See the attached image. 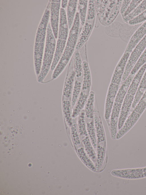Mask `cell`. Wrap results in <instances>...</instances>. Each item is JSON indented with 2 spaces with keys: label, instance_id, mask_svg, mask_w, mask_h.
Masks as SVG:
<instances>
[{
  "label": "cell",
  "instance_id": "8992f818",
  "mask_svg": "<svg viewBox=\"0 0 146 195\" xmlns=\"http://www.w3.org/2000/svg\"><path fill=\"white\" fill-rule=\"evenodd\" d=\"M119 85L110 83L108 90L105 106L104 117L106 120L110 117L115 100Z\"/></svg>",
  "mask_w": 146,
  "mask_h": 195
},
{
  "label": "cell",
  "instance_id": "ffe728a7",
  "mask_svg": "<svg viewBox=\"0 0 146 195\" xmlns=\"http://www.w3.org/2000/svg\"><path fill=\"white\" fill-rule=\"evenodd\" d=\"M92 28V24L86 22L79 36L75 50H78L85 44Z\"/></svg>",
  "mask_w": 146,
  "mask_h": 195
},
{
  "label": "cell",
  "instance_id": "3957f363",
  "mask_svg": "<svg viewBox=\"0 0 146 195\" xmlns=\"http://www.w3.org/2000/svg\"><path fill=\"white\" fill-rule=\"evenodd\" d=\"M146 48V35L131 53L123 73L121 83L130 75L131 71Z\"/></svg>",
  "mask_w": 146,
  "mask_h": 195
},
{
  "label": "cell",
  "instance_id": "bcb514c9",
  "mask_svg": "<svg viewBox=\"0 0 146 195\" xmlns=\"http://www.w3.org/2000/svg\"><path fill=\"white\" fill-rule=\"evenodd\" d=\"M131 1V0H123L120 10V12L121 16L127 10Z\"/></svg>",
  "mask_w": 146,
  "mask_h": 195
},
{
  "label": "cell",
  "instance_id": "c3c4849f",
  "mask_svg": "<svg viewBox=\"0 0 146 195\" xmlns=\"http://www.w3.org/2000/svg\"><path fill=\"white\" fill-rule=\"evenodd\" d=\"M143 172L144 177H146V167L143 168Z\"/></svg>",
  "mask_w": 146,
  "mask_h": 195
},
{
  "label": "cell",
  "instance_id": "60d3db41",
  "mask_svg": "<svg viewBox=\"0 0 146 195\" xmlns=\"http://www.w3.org/2000/svg\"><path fill=\"white\" fill-rule=\"evenodd\" d=\"M146 108V90L133 110L141 115Z\"/></svg>",
  "mask_w": 146,
  "mask_h": 195
},
{
  "label": "cell",
  "instance_id": "ba28073f",
  "mask_svg": "<svg viewBox=\"0 0 146 195\" xmlns=\"http://www.w3.org/2000/svg\"><path fill=\"white\" fill-rule=\"evenodd\" d=\"M51 1L48 3L44 14L42 16L36 33L35 42L44 43L46 32L47 31L48 21L49 20Z\"/></svg>",
  "mask_w": 146,
  "mask_h": 195
},
{
  "label": "cell",
  "instance_id": "d6a6232c",
  "mask_svg": "<svg viewBox=\"0 0 146 195\" xmlns=\"http://www.w3.org/2000/svg\"><path fill=\"white\" fill-rule=\"evenodd\" d=\"M86 130L88 137L94 148L97 146V141L94 123L93 119L87 122Z\"/></svg>",
  "mask_w": 146,
  "mask_h": 195
},
{
  "label": "cell",
  "instance_id": "4316f807",
  "mask_svg": "<svg viewBox=\"0 0 146 195\" xmlns=\"http://www.w3.org/2000/svg\"><path fill=\"white\" fill-rule=\"evenodd\" d=\"M106 144H97V154L95 167L96 170H98L101 168L103 162L106 151Z\"/></svg>",
  "mask_w": 146,
  "mask_h": 195
},
{
  "label": "cell",
  "instance_id": "7bdbcfd3",
  "mask_svg": "<svg viewBox=\"0 0 146 195\" xmlns=\"http://www.w3.org/2000/svg\"><path fill=\"white\" fill-rule=\"evenodd\" d=\"M117 1V0H109L106 8L104 17L101 23L102 25H105L106 22L114 7Z\"/></svg>",
  "mask_w": 146,
  "mask_h": 195
},
{
  "label": "cell",
  "instance_id": "d590c367",
  "mask_svg": "<svg viewBox=\"0 0 146 195\" xmlns=\"http://www.w3.org/2000/svg\"><path fill=\"white\" fill-rule=\"evenodd\" d=\"M84 110L83 109L79 115L77 122V128L80 136H88L85 119Z\"/></svg>",
  "mask_w": 146,
  "mask_h": 195
},
{
  "label": "cell",
  "instance_id": "7402d4cb",
  "mask_svg": "<svg viewBox=\"0 0 146 195\" xmlns=\"http://www.w3.org/2000/svg\"><path fill=\"white\" fill-rule=\"evenodd\" d=\"M73 55L75 79L82 81L83 75L82 61L79 51L75 50Z\"/></svg>",
  "mask_w": 146,
  "mask_h": 195
},
{
  "label": "cell",
  "instance_id": "7dc6e473",
  "mask_svg": "<svg viewBox=\"0 0 146 195\" xmlns=\"http://www.w3.org/2000/svg\"><path fill=\"white\" fill-rule=\"evenodd\" d=\"M68 3V0H63L62 1L61 6L63 8H65L67 6Z\"/></svg>",
  "mask_w": 146,
  "mask_h": 195
},
{
  "label": "cell",
  "instance_id": "f546056e",
  "mask_svg": "<svg viewBox=\"0 0 146 195\" xmlns=\"http://www.w3.org/2000/svg\"><path fill=\"white\" fill-rule=\"evenodd\" d=\"M77 152L81 160L87 167L93 171H96L95 166L83 148L82 147L78 148Z\"/></svg>",
  "mask_w": 146,
  "mask_h": 195
},
{
  "label": "cell",
  "instance_id": "d4e9b609",
  "mask_svg": "<svg viewBox=\"0 0 146 195\" xmlns=\"http://www.w3.org/2000/svg\"><path fill=\"white\" fill-rule=\"evenodd\" d=\"M94 102V93L93 91L89 93L88 100L85 106L84 111L86 117L93 119Z\"/></svg>",
  "mask_w": 146,
  "mask_h": 195
},
{
  "label": "cell",
  "instance_id": "ab89813d",
  "mask_svg": "<svg viewBox=\"0 0 146 195\" xmlns=\"http://www.w3.org/2000/svg\"><path fill=\"white\" fill-rule=\"evenodd\" d=\"M146 62V48L132 70L131 74L135 75Z\"/></svg>",
  "mask_w": 146,
  "mask_h": 195
},
{
  "label": "cell",
  "instance_id": "484cf974",
  "mask_svg": "<svg viewBox=\"0 0 146 195\" xmlns=\"http://www.w3.org/2000/svg\"><path fill=\"white\" fill-rule=\"evenodd\" d=\"M122 24L120 22L113 21L106 26L105 29V33L108 35L112 37H119V30Z\"/></svg>",
  "mask_w": 146,
  "mask_h": 195
},
{
  "label": "cell",
  "instance_id": "9c48e42d",
  "mask_svg": "<svg viewBox=\"0 0 146 195\" xmlns=\"http://www.w3.org/2000/svg\"><path fill=\"white\" fill-rule=\"evenodd\" d=\"M130 53H124L115 69L110 83L119 85Z\"/></svg>",
  "mask_w": 146,
  "mask_h": 195
},
{
  "label": "cell",
  "instance_id": "f6af8a7d",
  "mask_svg": "<svg viewBox=\"0 0 146 195\" xmlns=\"http://www.w3.org/2000/svg\"><path fill=\"white\" fill-rule=\"evenodd\" d=\"M146 21V9L141 14L130 20L128 23L131 25L139 24Z\"/></svg>",
  "mask_w": 146,
  "mask_h": 195
},
{
  "label": "cell",
  "instance_id": "f35d334b",
  "mask_svg": "<svg viewBox=\"0 0 146 195\" xmlns=\"http://www.w3.org/2000/svg\"><path fill=\"white\" fill-rule=\"evenodd\" d=\"M77 127L76 120L73 118L72 119V124L71 126V132L72 141L75 146L79 145L81 144Z\"/></svg>",
  "mask_w": 146,
  "mask_h": 195
},
{
  "label": "cell",
  "instance_id": "4fadbf2b",
  "mask_svg": "<svg viewBox=\"0 0 146 195\" xmlns=\"http://www.w3.org/2000/svg\"><path fill=\"white\" fill-rule=\"evenodd\" d=\"M141 116V115L133 110L122 127L117 133L116 139L120 138L130 130L137 121Z\"/></svg>",
  "mask_w": 146,
  "mask_h": 195
},
{
  "label": "cell",
  "instance_id": "2e32d148",
  "mask_svg": "<svg viewBox=\"0 0 146 195\" xmlns=\"http://www.w3.org/2000/svg\"><path fill=\"white\" fill-rule=\"evenodd\" d=\"M44 43L35 42L34 50L35 71L37 77L39 74L42 66Z\"/></svg>",
  "mask_w": 146,
  "mask_h": 195
},
{
  "label": "cell",
  "instance_id": "d6986e66",
  "mask_svg": "<svg viewBox=\"0 0 146 195\" xmlns=\"http://www.w3.org/2000/svg\"><path fill=\"white\" fill-rule=\"evenodd\" d=\"M66 40L58 39L50 70L53 71L62 55L66 44Z\"/></svg>",
  "mask_w": 146,
  "mask_h": 195
},
{
  "label": "cell",
  "instance_id": "44dd1931",
  "mask_svg": "<svg viewBox=\"0 0 146 195\" xmlns=\"http://www.w3.org/2000/svg\"><path fill=\"white\" fill-rule=\"evenodd\" d=\"M89 95L81 91L76 103L73 108L72 117L75 118L78 116L85 107Z\"/></svg>",
  "mask_w": 146,
  "mask_h": 195
},
{
  "label": "cell",
  "instance_id": "5b68a950",
  "mask_svg": "<svg viewBox=\"0 0 146 195\" xmlns=\"http://www.w3.org/2000/svg\"><path fill=\"white\" fill-rule=\"evenodd\" d=\"M75 74L73 55L69 63L64 81L63 91V97L71 100L72 91L74 84Z\"/></svg>",
  "mask_w": 146,
  "mask_h": 195
},
{
  "label": "cell",
  "instance_id": "f1b7e54d",
  "mask_svg": "<svg viewBox=\"0 0 146 195\" xmlns=\"http://www.w3.org/2000/svg\"><path fill=\"white\" fill-rule=\"evenodd\" d=\"M88 1L80 0L78 2L79 15L80 23L84 26L86 21L87 15Z\"/></svg>",
  "mask_w": 146,
  "mask_h": 195
},
{
  "label": "cell",
  "instance_id": "e575fe53",
  "mask_svg": "<svg viewBox=\"0 0 146 195\" xmlns=\"http://www.w3.org/2000/svg\"><path fill=\"white\" fill-rule=\"evenodd\" d=\"M109 0H96V8L98 18L102 23Z\"/></svg>",
  "mask_w": 146,
  "mask_h": 195
},
{
  "label": "cell",
  "instance_id": "7a4b0ae2",
  "mask_svg": "<svg viewBox=\"0 0 146 195\" xmlns=\"http://www.w3.org/2000/svg\"><path fill=\"white\" fill-rule=\"evenodd\" d=\"M50 23L48 24L46 45L40 73L37 77L38 82H42L48 74L52 63L56 48V40Z\"/></svg>",
  "mask_w": 146,
  "mask_h": 195
},
{
  "label": "cell",
  "instance_id": "74e56055",
  "mask_svg": "<svg viewBox=\"0 0 146 195\" xmlns=\"http://www.w3.org/2000/svg\"><path fill=\"white\" fill-rule=\"evenodd\" d=\"M123 0H117L114 7L105 23V25H109L113 22L116 18L119 12Z\"/></svg>",
  "mask_w": 146,
  "mask_h": 195
},
{
  "label": "cell",
  "instance_id": "836d02e7",
  "mask_svg": "<svg viewBox=\"0 0 146 195\" xmlns=\"http://www.w3.org/2000/svg\"><path fill=\"white\" fill-rule=\"evenodd\" d=\"M62 106L66 121L68 125L71 126L72 124V119L71 114V100L66 99L63 100Z\"/></svg>",
  "mask_w": 146,
  "mask_h": 195
},
{
  "label": "cell",
  "instance_id": "83f0119b",
  "mask_svg": "<svg viewBox=\"0 0 146 195\" xmlns=\"http://www.w3.org/2000/svg\"><path fill=\"white\" fill-rule=\"evenodd\" d=\"M94 117L97 144H98L105 141V135L103 126L99 118L96 115Z\"/></svg>",
  "mask_w": 146,
  "mask_h": 195
},
{
  "label": "cell",
  "instance_id": "ac0fdd59",
  "mask_svg": "<svg viewBox=\"0 0 146 195\" xmlns=\"http://www.w3.org/2000/svg\"><path fill=\"white\" fill-rule=\"evenodd\" d=\"M134 75L130 74L126 79L121 83L116 95L115 102L122 104Z\"/></svg>",
  "mask_w": 146,
  "mask_h": 195
},
{
  "label": "cell",
  "instance_id": "603a6c76",
  "mask_svg": "<svg viewBox=\"0 0 146 195\" xmlns=\"http://www.w3.org/2000/svg\"><path fill=\"white\" fill-rule=\"evenodd\" d=\"M78 0H69L67 7V17L68 28L70 29L75 19Z\"/></svg>",
  "mask_w": 146,
  "mask_h": 195
},
{
  "label": "cell",
  "instance_id": "8fae6325",
  "mask_svg": "<svg viewBox=\"0 0 146 195\" xmlns=\"http://www.w3.org/2000/svg\"><path fill=\"white\" fill-rule=\"evenodd\" d=\"M122 104L114 102L110 117V130L111 136L113 140L116 139L118 124Z\"/></svg>",
  "mask_w": 146,
  "mask_h": 195
},
{
  "label": "cell",
  "instance_id": "277c9868",
  "mask_svg": "<svg viewBox=\"0 0 146 195\" xmlns=\"http://www.w3.org/2000/svg\"><path fill=\"white\" fill-rule=\"evenodd\" d=\"M82 61L83 75L82 91L89 94L92 83L91 72L88 62L86 45L78 50Z\"/></svg>",
  "mask_w": 146,
  "mask_h": 195
},
{
  "label": "cell",
  "instance_id": "e0dca14e",
  "mask_svg": "<svg viewBox=\"0 0 146 195\" xmlns=\"http://www.w3.org/2000/svg\"><path fill=\"white\" fill-rule=\"evenodd\" d=\"M60 23L58 39L66 40L68 34V25L67 16L65 9H60Z\"/></svg>",
  "mask_w": 146,
  "mask_h": 195
},
{
  "label": "cell",
  "instance_id": "ee69618b",
  "mask_svg": "<svg viewBox=\"0 0 146 195\" xmlns=\"http://www.w3.org/2000/svg\"><path fill=\"white\" fill-rule=\"evenodd\" d=\"M142 0H131L127 10L122 16L123 18L128 16L141 2Z\"/></svg>",
  "mask_w": 146,
  "mask_h": 195
},
{
  "label": "cell",
  "instance_id": "5bb4252c",
  "mask_svg": "<svg viewBox=\"0 0 146 195\" xmlns=\"http://www.w3.org/2000/svg\"><path fill=\"white\" fill-rule=\"evenodd\" d=\"M146 35V21L137 30L125 49V53H131L139 42Z\"/></svg>",
  "mask_w": 146,
  "mask_h": 195
},
{
  "label": "cell",
  "instance_id": "4dcf8cb0",
  "mask_svg": "<svg viewBox=\"0 0 146 195\" xmlns=\"http://www.w3.org/2000/svg\"><path fill=\"white\" fill-rule=\"evenodd\" d=\"M82 81H79L75 79L71 98V106L72 108L75 106L82 91Z\"/></svg>",
  "mask_w": 146,
  "mask_h": 195
},
{
  "label": "cell",
  "instance_id": "52a82bcc",
  "mask_svg": "<svg viewBox=\"0 0 146 195\" xmlns=\"http://www.w3.org/2000/svg\"><path fill=\"white\" fill-rule=\"evenodd\" d=\"M61 0H52L50 4V24L55 38L58 34V26Z\"/></svg>",
  "mask_w": 146,
  "mask_h": 195
},
{
  "label": "cell",
  "instance_id": "1f68e13d",
  "mask_svg": "<svg viewBox=\"0 0 146 195\" xmlns=\"http://www.w3.org/2000/svg\"><path fill=\"white\" fill-rule=\"evenodd\" d=\"M146 9V0L141 2L129 15L123 18V21L128 23L130 20L141 14Z\"/></svg>",
  "mask_w": 146,
  "mask_h": 195
},
{
  "label": "cell",
  "instance_id": "7c38bea8",
  "mask_svg": "<svg viewBox=\"0 0 146 195\" xmlns=\"http://www.w3.org/2000/svg\"><path fill=\"white\" fill-rule=\"evenodd\" d=\"M111 174L115 176L126 179H135L144 177L143 168L115 170L112 171Z\"/></svg>",
  "mask_w": 146,
  "mask_h": 195
},
{
  "label": "cell",
  "instance_id": "6da1fadb",
  "mask_svg": "<svg viewBox=\"0 0 146 195\" xmlns=\"http://www.w3.org/2000/svg\"><path fill=\"white\" fill-rule=\"evenodd\" d=\"M80 23L79 13L77 12L62 55L53 71L52 76L53 79L57 78L62 72L74 53L79 36Z\"/></svg>",
  "mask_w": 146,
  "mask_h": 195
},
{
  "label": "cell",
  "instance_id": "30bf717a",
  "mask_svg": "<svg viewBox=\"0 0 146 195\" xmlns=\"http://www.w3.org/2000/svg\"><path fill=\"white\" fill-rule=\"evenodd\" d=\"M134 96L127 93L122 104L118 124L119 130L123 125L131 108Z\"/></svg>",
  "mask_w": 146,
  "mask_h": 195
},
{
  "label": "cell",
  "instance_id": "8d00e7d4",
  "mask_svg": "<svg viewBox=\"0 0 146 195\" xmlns=\"http://www.w3.org/2000/svg\"><path fill=\"white\" fill-rule=\"evenodd\" d=\"M82 142L87 154L93 161H95L96 159V154L93 148L89 137L86 136L82 139Z\"/></svg>",
  "mask_w": 146,
  "mask_h": 195
},
{
  "label": "cell",
  "instance_id": "cb8c5ba5",
  "mask_svg": "<svg viewBox=\"0 0 146 195\" xmlns=\"http://www.w3.org/2000/svg\"><path fill=\"white\" fill-rule=\"evenodd\" d=\"M146 90V71H145L134 96L131 108L133 110Z\"/></svg>",
  "mask_w": 146,
  "mask_h": 195
},
{
  "label": "cell",
  "instance_id": "9a60e30c",
  "mask_svg": "<svg viewBox=\"0 0 146 195\" xmlns=\"http://www.w3.org/2000/svg\"><path fill=\"white\" fill-rule=\"evenodd\" d=\"M143 23L134 25H130L126 23L122 24L119 30V37L124 41L128 43Z\"/></svg>",
  "mask_w": 146,
  "mask_h": 195
},
{
  "label": "cell",
  "instance_id": "b9f144b4",
  "mask_svg": "<svg viewBox=\"0 0 146 195\" xmlns=\"http://www.w3.org/2000/svg\"><path fill=\"white\" fill-rule=\"evenodd\" d=\"M96 3L95 0H89L88 2L87 21H91L95 17L96 12Z\"/></svg>",
  "mask_w": 146,
  "mask_h": 195
}]
</instances>
